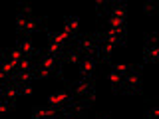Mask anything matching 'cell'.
Segmentation results:
<instances>
[{
	"mask_svg": "<svg viewBox=\"0 0 159 119\" xmlns=\"http://www.w3.org/2000/svg\"><path fill=\"white\" fill-rule=\"evenodd\" d=\"M42 22H44V18H24V16H20V14H18L16 28H18V32L22 34V38H28L32 32L44 30L42 28Z\"/></svg>",
	"mask_w": 159,
	"mask_h": 119,
	"instance_id": "5b68a950",
	"label": "cell"
},
{
	"mask_svg": "<svg viewBox=\"0 0 159 119\" xmlns=\"http://www.w3.org/2000/svg\"><path fill=\"white\" fill-rule=\"evenodd\" d=\"M20 16H24V18H34V16H32V8H30L28 4H20Z\"/></svg>",
	"mask_w": 159,
	"mask_h": 119,
	"instance_id": "ffe728a7",
	"label": "cell"
},
{
	"mask_svg": "<svg viewBox=\"0 0 159 119\" xmlns=\"http://www.w3.org/2000/svg\"><path fill=\"white\" fill-rule=\"evenodd\" d=\"M62 113H66V109L60 107V109H54V107H36L32 111V119H58Z\"/></svg>",
	"mask_w": 159,
	"mask_h": 119,
	"instance_id": "9c48e42d",
	"label": "cell"
},
{
	"mask_svg": "<svg viewBox=\"0 0 159 119\" xmlns=\"http://www.w3.org/2000/svg\"><path fill=\"white\" fill-rule=\"evenodd\" d=\"M107 14H109V18L125 20V14H127V6H125V4H123V2H109Z\"/></svg>",
	"mask_w": 159,
	"mask_h": 119,
	"instance_id": "4fadbf2b",
	"label": "cell"
},
{
	"mask_svg": "<svg viewBox=\"0 0 159 119\" xmlns=\"http://www.w3.org/2000/svg\"><path fill=\"white\" fill-rule=\"evenodd\" d=\"M66 89L72 93L74 97H86L89 103L96 101V83H93L92 77H89V79H82V77H80L78 82L68 83Z\"/></svg>",
	"mask_w": 159,
	"mask_h": 119,
	"instance_id": "7a4b0ae2",
	"label": "cell"
},
{
	"mask_svg": "<svg viewBox=\"0 0 159 119\" xmlns=\"http://www.w3.org/2000/svg\"><path fill=\"white\" fill-rule=\"evenodd\" d=\"M6 82H10V77L2 72V68H0V86H2V83H6Z\"/></svg>",
	"mask_w": 159,
	"mask_h": 119,
	"instance_id": "d4e9b609",
	"label": "cell"
},
{
	"mask_svg": "<svg viewBox=\"0 0 159 119\" xmlns=\"http://www.w3.org/2000/svg\"><path fill=\"white\" fill-rule=\"evenodd\" d=\"M106 77L111 82L113 91H116V93H123V76H119V73H116V72H107Z\"/></svg>",
	"mask_w": 159,
	"mask_h": 119,
	"instance_id": "9a60e30c",
	"label": "cell"
},
{
	"mask_svg": "<svg viewBox=\"0 0 159 119\" xmlns=\"http://www.w3.org/2000/svg\"><path fill=\"white\" fill-rule=\"evenodd\" d=\"M96 119H111L109 115H99V117H96Z\"/></svg>",
	"mask_w": 159,
	"mask_h": 119,
	"instance_id": "4316f807",
	"label": "cell"
},
{
	"mask_svg": "<svg viewBox=\"0 0 159 119\" xmlns=\"http://www.w3.org/2000/svg\"><path fill=\"white\" fill-rule=\"evenodd\" d=\"M2 60H8V62L14 64V66H18V64L24 60V54L20 52L18 48H8V50H4V52H2Z\"/></svg>",
	"mask_w": 159,
	"mask_h": 119,
	"instance_id": "5bb4252c",
	"label": "cell"
},
{
	"mask_svg": "<svg viewBox=\"0 0 159 119\" xmlns=\"http://www.w3.org/2000/svg\"><path fill=\"white\" fill-rule=\"evenodd\" d=\"M14 105H16V103H14V101H8V99H4V101L2 103H0V115H6V113L10 111V109H12Z\"/></svg>",
	"mask_w": 159,
	"mask_h": 119,
	"instance_id": "d6986e66",
	"label": "cell"
},
{
	"mask_svg": "<svg viewBox=\"0 0 159 119\" xmlns=\"http://www.w3.org/2000/svg\"><path fill=\"white\" fill-rule=\"evenodd\" d=\"M58 119H76V117H74L72 113H68V111H66V113H62V115H60Z\"/></svg>",
	"mask_w": 159,
	"mask_h": 119,
	"instance_id": "484cf974",
	"label": "cell"
},
{
	"mask_svg": "<svg viewBox=\"0 0 159 119\" xmlns=\"http://www.w3.org/2000/svg\"><path fill=\"white\" fill-rule=\"evenodd\" d=\"M20 93H22V95H30V93H32V86H30V83H22V86H20Z\"/></svg>",
	"mask_w": 159,
	"mask_h": 119,
	"instance_id": "7402d4cb",
	"label": "cell"
},
{
	"mask_svg": "<svg viewBox=\"0 0 159 119\" xmlns=\"http://www.w3.org/2000/svg\"><path fill=\"white\" fill-rule=\"evenodd\" d=\"M0 68H2V72L6 73L8 77H12V73L16 72V66H14L12 62H8V60H2V58H0Z\"/></svg>",
	"mask_w": 159,
	"mask_h": 119,
	"instance_id": "e0dca14e",
	"label": "cell"
},
{
	"mask_svg": "<svg viewBox=\"0 0 159 119\" xmlns=\"http://www.w3.org/2000/svg\"><path fill=\"white\" fill-rule=\"evenodd\" d=\"M72 99H74V95L68 91L66 87H64V89H60L58 93H54V95L48 99V107H54V109L64 107V109H66V105H68L70 101H72Z\"/></svg>",
	"mask_w": 159,
	"mask_h": 119,
	"instance_id": "52a82bcc",
	"label": "cell"
},
{
	"mask_svg": "<svg viewBox=\"0 0 159 119\" xmlns=\"http://www.w3.org/2000/svg\"><path fill=\"white\" fill-rule=\"evenodd\" d=\"M159 117V107H151L147 111V119H157Z\"/></svg>",
	"mask_w": 159,
	"mask_h": 119,
	"instance_id": "603a6c76",
	"label": "cell"
},
{
	"mask_svg": "<svg viewBox=\"0 0 159 119\" xmlns=\"http://www.w3.org/2000/svg\"><path fill=\"white\" fill-rule=\"evenodd\" d=\"M78 28H80V22H78V18H68L66 20V26H64V32L68 34V36H76V32H78Z\"/></svg>",
	"mask_w": 159,
	"mask_h": 119,
	"instance_id": "2e32d148",
	"label": "cell"
},
{
	"mask_svg": "<svg viewBox=\"0 0 159 119\" xmlns=\"http://www.w3.org/2000/svg\"><path fill=\"white\" fill-rule=\"evenodd\" d=\"M36 66L46 69L50 73V77L64 79V76H62V66L64 64H62V60H60V56H52V54H48V52H42L36 58Z\"/></svg>",
	"mask_w": 159,
	"mask_h": 119,
	"instance_id": "3957f363",
	"label": "cell"
},
{
	"mask_svg": "<svg viewBox=\"0 0 159 119\" xmlns=\"http://www.w3.org/2000/svg\"><path fill=\"white\" fill-rule=\"evenodd\" d=\"M0 119H2V115H0Z\"/></svg>",
	"mask_w": 159,
	"mask_h": 119,
	"instance_id": "83f0119b",
	"label": "cell"
},
{
	"mask_svg": "<svg viewBox=\"0 0 159 119\" xmlns=\"http://www.w3.org/2000/svg\"><path fill=\"white\" fill-rule=\"evenodd\" d=\"M0 95H2L4 99H8V101H16L18 95H22L20 93V86L14 82H6L0 86Z\"/></svg>",
	"mask_w": 159,
	"mask_h": 119,
	"instance_id": "8fae6325",
	"label": "cell"
},
{
	"mask_svg": "<svg viewBox=\"0 0 159 119\" xmlns=\"http://www.w3.org/2000/svg\"><path fill=\"white\" fill-rule=\"evenodd\" d=\"M143 10H145L149 16H151V14H155V4H153V2H147L145 6H143Z\"/></svg>",
	"mask_w": 159,
	"mask_h": 119,
	"instance_id": "cb8c5ba5",
	"label": "cell"
},
{
	"mask_svg": "<svg viewBox=\"0 0 159 119\" xmlns=\"http://www.w3.org/2000/svg\"><path fill=\"white\" fill-rule=\"evenodd\" d=\"M139 66H131V69L123 76V93L139 95L141 93V72Z\"/></svg>",
	"mask_w": 159,
	"mask_h": 119,
	"instance_id": "277c9868",
	"label": "cell"
},
{
	"mask_svg": "<svg viewBox=\"0 0 159 119\" xmlns=\"http://www.w3.org/2000/svg\"><path fill=\"white\" fill-rule=\"evenodd\" d=\"M129 69H131V66H123V64H113V66H111V72L119 73V76H125Z\"/></svg>",
	"mask_w": 159,
	"mask_h": 119,
	"instance_id": "ac0fdd59",
	"label": "cell"
},
{
	"mask_svg": "<svg viewBox=\"0 0 159 119\" xmlns=\"http://www.w3.org/2000/svg\"><path fill=\"white\" fill-rule=\"evenodd\" d=\"M107 8H109V2H96V10H98L99 16H102V14H106Z\"/></svg>",
	"mask_w": 159,
	"mask_h": 119,
	"instance_id": "44dd1931",
	"label": "cell"
},
{
	"mask_svg": "<svg viewBox=\"0 0 159 119\" xmlns=\"http://www.w3.org/2000/svg\"><path fill=\"white\" fill-rule=\"evenodd\" d=\"M96 66H98V60L93 56H82V62H80V76L82 79H89L96 72Z\"/></svg>",
	"mask_w": 159,
	"mask_h": 119,
	"instance_id": "ba28073f",
	"label": "cell"
},
{
	"mask_svg": "<svg viewBox=\"0 0 159 119\" xmlns=\"http://www.w3.org/2000/svg\"><path fill=\"white\" fill-rule=\"evenodd\" d=\"M159 58L157 48V34H149L145 38V48H143V64H153Z\"/></svg>",
	"mask_w": 159,
	"mask_h": 119,
	"instance_id": "8992f818",
	"label": "cell"
},
{
	"mask_svg": "<svg viewBox=\"0 0 159 119\" xmlns=\"http://www.w3.org/2000/svg\"><path fill=\"white\" fill-rule=\"evenodd\" d=\"M16 48L24 54V58H30V60H32V58H38L40 54H42V50H36L28 38H20L18 44H16Z\"/></svg>",
	"mask_w": 159,
	"mask_h": 119,
	"instance_id": "7c38bea8",
	"label": "cell"
},
{
	"mask_svg": "<svg viewBox=\"0 0 159 119\" xmlns=\"http://www.w3.org/2000/svg\"><path fill=\"white\" fill-rule=\"evenodd\" d=\"M60 60H62V64H74V66H80V62H82V54L68 44V46L62 50V54H60Z\"/></svg>",
	"mask_w": 159,
	"mask_h": 119,
	"instance_id": "30bf717a",
	"label": "cell"
},
{
	"mask_svg": "<svg viewBox=\"0 0 159 119\" xmlns=\"http://www.w3.org/2000/svg\"><path fill=\"white\" fill-rule=\"evenodd\" d=\"M70 46L76 48L82 56H98V48H99V38L96 34H84V36H74Z\"/></svg>",
	"mask_w": 159,
	"mask_h": 119,
	"instance_id": "6da1fadb",
	"label": "cell"
}]
</instances>
